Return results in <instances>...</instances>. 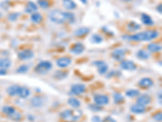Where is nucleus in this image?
<instances>
[{"label": "nucleus", "instance_id": "49530a36", "mask_svg": "<svg viewBox=\"0 0 162 122\" xmlns=\"http://www.w3.org/2000/svg\"><path fill=\"white\" fill-rule=\"evenodd\" d=\"M79 1H81V2H83V4H86L88 2V0H79Z\"/></svg>", "mask_w": 162, "mask_h": 122}, {"label": "nucleus", "instance_id": "4c0bfd02", "mask_svg": "<svg viewBox=\"0 0 162 122\" xmlns=\"http://www.w3.org/2000/svg\"><path fill=\"white\" fill-rule=\"evenodd\" d=\"M153 119L156 120V121H159L162 122V112H158L153 115Z\"/></svg>", "mask_w": 162, "mask_h": 122}, {"label": "nucleus", "instance_id": "5701e85b", "mask_svg": "<svg viewBox=\"0 0 162 122\" xmlns=\"http://www.w3.org/2000/svg\"><path fill=\"white\" fill-rule=\"evenodd\" d=\"M89 32H90V30H89L88 28H79V29H77V30L74 32V34L77 37H83L87 35L88 34H89Z\"/></svg>", "mask_w": 162, "mask_h": 122}, {"label": "nucleus", "instance_id": "f03ea898", "mask_svg": "<svg viewBox=\"0 0 162 122\" xmlns=\"http://www.w3.org/2000/svg\"><path fill=\"white\" fill-rule=\"evenodd\" d=\"M62 119L68 122H75L79 120V118L82 116V112L79 110H70L67 109L62 112L60 114Z\"/></svg>", "mask_w": 162, "mask_h": 122}, {"label": "nucleus", "instance_id": "423d86ee", "mask_svg": "<svg viewBox=\"0 0 162 122\" xmlns=\"http://www.w3.org/2000/svg\"><path fill=\"white\" fill-rule=\"evenodd\" d=\"M86 86L83 84H75L71 88V93L74 95H80L85 92Z\"/></svg>", "mask_w": 162, "mask_h": 122}, {"label": "nucleus", "instance_id": "4be33fe9", "mask_svg": "<svg viewBox=\"0 0 162 122\" xmlns=\"http://www.w3.org/2000/svg\"><path fill=\"white\" fill-rule=\"evenodd\" d=\"M147 48H148V50L149 51L154 53V52L160 51L162 50V46L160 45L159 43H152L148 44V47H147Z\"/></svg>", "mask_w": 162, "mask_h": 122}, {"label": "nucleus", "instance_id": "37998d69", "mask_svg": "<svg viewBox=\"0 0 162 122\" xmlns=\"http://www.w3.org/2000/svg\"><path fill=\"white\" fill-rule=\"evenodd\" d=\"M92 120H93V122H101V118H100L99 116H93V117H92Z\"/></svg>", "mask_w": 162, "mask_h": 122}, {"label": "nucleus", "instance_id": "a878e982", "mask_svg": "<svg viewBox=\"0 0 162 122\" xmlns=\"http://www.w3.org/2000/svg\"><path fill=\"white\" fill-rule=\"evenodd\" d=\"M140 28H141L140 25L137 24L135 21H131V22L127 25V29H128V30L130 32L137 31V30H140Z\"/></svg>", "mask_w": 162, "mask_h": 122}, {"label": "nucleus", "instance_id": "ea45409f", "mask_svg": "<svg viewBox=\"0 0 162 122\" xmlns=\"http://www.w3.org/2000/svg\"><path fill=\"white\" fill-rule=\"evenodd\" d=\"M89 108H90L91 110H92V111L97 112V111H101V109H102V107L99 106V105H97V104H96V105L91 104L90 106H89Z\"/></svg>", "mask_w": 162, "mask_h": 122}, {"label": "nucleus", "instance_id": "c03bdc74", "mask_svg": "<svg viewBox=\"0 0 162 122\" xmlns=\"http://www.w3.org/2000/svg\"><path fill=\"white\" fill-rule=\"evenodd\" d=\"M6 74H7V69L0 68V76H4Z\"/></svg>", "mask_w": 162, "mask_h": 122}, {"label": "nucleus", "instance_id": "a211bd4d", "mask_svg": "<svg viewBox=\"0 0 162 122\" xmlns=\"http://www.w3.org/2000/svg\"><path fill=\"white\" fill-rule=\"evenodd\" d=\"M130 110H131V112L135 113V114H142L146 111V108L144 106H142L140 104H136L135 105H132Z\"/></svg>", "mask_w": 162, "mask_h": 122}, {"label": "nucleus", "instance_id": "a19ab883", "mask_svg": "<svg viewBox=\"0 0 162 122\" xmlns=\"http://www.w3.org/2000/svg\"><path fill=\"white\" fill-rule=\"evenodd\" d=\"M101 122H117L115 119H114L111 116H106L103 119V120H101Z\"/></svg>", "mask_w": 162, "mask_h": 122}, {"label": "nucleus", "instance_id": "a18cd8bd", "mask_svg": "<svg viewBox=\"0 0 162 122\" xmlns=\"http://www.w3.org/2000/svg\"><path fill=\"white\" fill-rule=\"evenodd\" d=\"M157 97H158V99H159V100H162V91H161V92H160V93H158Z\"/></svg>", "mask_w": 162, "mask_h": 122}, {"label": "nucleus", "instance_id": "1a4fd4ad", "mask_svg": "<svg viewBox=\"0 0 162 122\" xmlns=\"http://www.w3.org/2000/svg\"><path fill=\"white\" fill-rule=\"evenodd\" d=\"M34 56V53L31 50H23L18 53V58L20 60H27L31 59Z\"/></svg>", "mask_w": 162, "mask_h": 122}, {"label": "nucleus", "instance_id": "0eeeda50", "mask_svg": "<svg viewBox=\"0 0 162 122\" xmlns=\"http://www.w3.org/2000/svg\"><path fill=\"white\" fill-rule=\"evenodd\" d=\"M122 69L126 71H135L136 69V64L131 60H123L120 63Z\"/></svg>", "mask_w": 162, "mask_h": 122}, {"label": "nucleus", "instance_id": "393cba45", "mask_svg": "<svg viewBox=\"0 0 162 122\" xmlns=\"http://www.w3.org/2000/svg\"><path fill=\"white\" fill-rule=\"evenodd\" d=\"M30 95V91L29 89L27 88V87H25V86H20V93H19V95L21 99H26Z\"/></svg>", "mask_w": 162, "mask_h": 122}, {"label": "nucleus", "instance_id": "473e14b6", "mask_svg": "<svg viewBox=\"0 0 162 122\" xmlns=\"http://www.w3.org/2000/svg\"><path fill=\"white\" fill-rule=\"evenodd\" d=\"M37 3H38V5L40 7L45 8V9L50 7V2L48 0H38Z\"/></svg>", "mask_w": 162, "mask_h": 122}, {"label": "nucleus", "instance_id": "20e7f679", "mask_svg": "<svg viewBox=\"0 0 162 122\" xmlns=\"http://www.w3.org/2000/svg\"><path fill=\"white\" fill-rule=\"evenodd\" d=\"M52 67H53V65H52V63L50 61H40V63L36 66L35 72H37L39 74H45L50 70H51Z\"/></svg>", "mask_w": 162, "mask_h": 122}, {"label": "nucleus", "instance_id": "58836bf2", "mask_svg": "<svg viewBox=\"0 0 162 122\" xmlns=\"http://www.w3.org/2000/svg\"><path fill=\"white\" fill-rule=\"evenodd\" d=\"M19 17V13H16V12H13V13H11L8 15V19L11 21H15L16 19Z\"/></svg>", "mask_w": 162, "mask_h": 122}, {"label": "nucleus", "instance_id": "cd10ccee", "mask_svg": "<svg viewBox=\"0 0 162 122\" xmlns=\"http://www.w3.org/2000/svg\"><path fill=\"white\" fill-rule=\"evenodd\" d=\"M43 20L42 16L40 15L38 12H35V13H33L31 16V20L33 23H36V24H40Z\"/></svg>", "mask_w": 162, "mask_h": 122}, {"label": "nucleus", "instance_id": "f3484780", "mask_svg": "<svg viewBox=\"0 0 162 122\" xmlns=\"http://www.w3.org/2000/svg\"><path fill=\"white\" fill-rule=\"evenodd\" d=\"M45 100L40 96H35L31 100V104L34 108H40L44 105Z\"/></svg>", "mask_w": 162, "mask_h": 122}, {"label": "nucleus", "instance_id": "e433bc0d", "mask_svg": "<svg viewBox=\"0 0 162 122\" xmlns=\"http://www.w3.org/2000/svg\"><path fill=\"white\" fill-rule=\"evenodd\" d=\"M68 76V74H67V72H57L56 74L54 75V77H56L57 79H63V78H65L66 77Z\"/></svg>", "mask_w": 162, "mask_h": 122}, {"label": "nucleus", "instance_id": "f8f14e48", "mask_svg": "<svg viewBox=\"0 0 162 122\" xmlns=\"http://www.w3.org/2000/svg\"><path fill=\"white\" fill-rule=\"evenodd\" d=\"M94 64L97 67V70H98V72L100 74H106L107 71H108V65L103 61H97V62H95Z\"/></svg>", "mask_w": 162, "mask_h": 122}, {"label": "nucleus", "instance_id": "4468645a", "mask_svg": "<svg viewBox=\"0 0 162 122\" xmlns=\"http://www.w3.org/2000/svg\"><path fill=\"white\" fill-rule=\"evenodd\" d=\"M140 20H141V21L143 22L144 25H148V26H151V25H154V21H153V20L148 14H142L141 16H140Z\"/></svg>", "mask_w": 162, "mask_h": 122}, {"label": "nucleus", "instance_id": "9d476101", "mask_svg": "<svg viewBox=\"0 0 162 122\" xmlns=\"http://www.w3.org/2000/svg\"><path fill=\"white\" fill-rule=\"evenodd\" d=\"M57 65L59 66V68H67L71 63V59L69 57H61L59 59H57L56 61Z\"/></svg>", "mask_w": 162, "mask_h": 122}, {"label": "nucleus", "instance_id": "72a5a7b5", "mask_svg": "<svg viewBox=\"0 0 162 122\" xmlns=\"http://www.w3.org/2000/svg\"><path fill=\"white\" fill-rule=\"evenodd\" d=\"M8 117H9L10 119H11L12 120H15V121H19V120L21 119V115H20L18 112L16 111L13 113V114H12V115H11L10 116H8Z\"/></svg>", "mask_w": 162, "mask_h": 122}, {"label": "nucleus", "instance_id": "f257e3e1", "mask_svg": "<svg viewBox=\"0 0 162 122\" xmlns=\"http://www.w3.org/2000/svg\"><path fill=\"white\" fill-rule=\"evenodd\" d=\"M160 35L159 32L154 30H147V31L140 32L138 34H132V35H125L123 36L124 39L129 41H136V42H143V41H151L154 40L158 38Z\"/></svg>", "mask_w": 162, "mask_h": 122}, {"label": "nucleus", "instance_id": "b1692460", "mask_svg": "<svg viewBox=\"0 0 162 122\" xmlns=\"http://www.w3.org/2000/svg\"><path fill=\"white\" fill-rule=\"evenodd\" d=\"M11 65V61L7 58H0V68L7 69Z\"/></svg>", "mask_w": 162, "mask_h": 122}, {"label": "nucleus", "instance_id": "2eb2a0df", "mask_svg": "<svg viewBox=\"0 0 162 122\" xmlns=\"http://www.w3.org/2000/svg\"><path fill=\"white\" fill-rule=\"evenodd\" d=\"M124 57H125V52L122 49H117V50L114 51L112 53V58L115 60L121 61L123 59Z\"/></svg>", "mask_w": 162, "mask_h": 122}, {"label": "nucleus", "instance_id": "ddd939ff", "mask_svg": "<svg viewBox=\"0 0 162 122\" xmlns=\"http://www.w3.org/2000/svg\"><path fill=\"white\" fill-rule=\"evenodd\" d=\"M84 49H85V47H84V46L82 43H75L71 48V51L75 55H79L81 53H83Z\"/></svg>", "mask_w": 162, "mask_h": 122}, {"label": "nucleus", "instance_id": "c9c22d12", "mask_svg": "<svg viewBox=\"0 0 162 122\" xmlns=\"http://www.w3.org/2000/svg\"><path fill=\"white\" fill-rule=\"evenodd\" d=\"M75 20V18L74 14L69 12V11H67V22L73 23Z\"/></svg>", "mask_w": 162, "mask_h": 122}, {"label": "nucleus", "instance_id": "bb28decb", "mask_svg": "<svg viewBox=\"0 0 162 122\" xmlns=\"http://www.w3.org/2000/svg\"><path fill=\"white\" fill-rule=\"evenodd\" d=\"M68 104L70 105L71 107H72L73 108H78L80 107V102L79 101V100H77L75 98H70L68 101Z\"/></svg>", "mask_w": 162, "mask_h": 122}, {"label": "nucleus", "instance_id": "c85d7f7f", "mask_svg": "<svg viewBox=\"0 0 162 122\" xmlns=\"http://www.w3.org/2000/svg\"><path fill=\"white\" fill-rule=\"evenodd\" d=\"M16 110L12 106H4L2 108V112L4 113L5 115H7V116H10L11 115H12Z\"/></svg>", "mask_w": 162, "mask_h": 122}, {"label": "nucleus", "instance_id": "79ce46f5", "mask_svg": "<svg viewBox=\"0 0 162 122\" xmlns=\"http://www.w3.org/2000/svg\"><path fill=\"white\" fill-rule=\"evenodd\" d=\"M156 11H157V12H159V13L162 14V2L161 3H160V4L157 5V7H156Z\"/></svg>", "mask_w": 162, "mask_h": 122}, {"label": "nucleus", "instance_id": "7c9ffc66", "mask_svg": "<svg viewBox=\"0 0 162 122\" xmlns=\"http://www.w3.org/2000/svg\"><path fill=\"white\" fill-rule=\"evenodd\" d=\"M113 97H114V100L115 104H121V103H122L124 101L123 96L120 93H114V95H113Z\"/></svg>", "mask_w": 162, "mask_h": 122}, {"label": "nucleus", "instance_id": "2f4dec72", "mask_svg": "<svg viewBox=\"0 0 162 122\" xmlns=\"http://www.w3.org/2000/svg\"><path fill=\"white\" fill-rule=\"evenodd\" d=\"M91 41L94 43H101L103 41V38L101 35H99V34H93L91 37Z\"/></svg>", "mask_w": 162, "mask_h": 122}, {"label": "nucleus", "instance_id": "aec40b11", "mask_svg": "<svg viewBox=\"0 0 162 122\" xmlns=\"http://www.w3.org/2000/svg\"><path fill=\"white\" fill-rule=\"evenodd\" d=\"M136 57L138 59H142V60H146L150 58V53L148 51H147L146 50H139L136 53Z\"/></svg>", "mask_w": 162, "mask_h": 122}, {"label": "nucleus", "instance_id": "c756f323", "mask_svg": "<svg viewBox=\"0 0 162 122\" xmlns=\"http://www.w3.org/2000/svg\"><path fill=\"white\" fill-rule=\"evenodd\" d=\"M140 94V91L138 90H135V89H131V90L126 91V95L129 98H135L136 96H139Z\"/></svg>", "mask_w": 162, "mask_h": 122}, {"label": "nucleus", "instance_id": "09e8293b", "mask_svg": "<svg viewBox=\"0 0 162 122\" xmlns=\"http://www.w3.org/2000/svg\"><path fill=\"white\" fill-rule=\"evenodd\" d=\"M0 100H1V96H0Z\"/></svg>", "mask_w": 162, "mask_h": 122}, {"label": "nucleus", "instance_id": "9b49d317", "mask_svg": "<svg viewBox=\"0 0 162 122\" xmlns=\"http://www.w3.org/2000/svg\"><path fill=\"white\" fill-rule=\"evenodd\" d=\"M152 101V98L149 96L148 95H139V97L137 99V104H140L142 106H147V105H148Z\"/></svg>", "mask_w": 162, "mask_h": 122}, {"label": "nucleus", "instance_id": "6e6552de", "mask_svg": "<svg viewBox=\"0 0 162 122\" xmlns=\"http://www.w3.org/2000/svg\"><path fill=\"white\" fill-rule=\"evenodd\" d=\"M138 85L143 89H148L154 85V82L150 77H143L138 82Z\"/></svg>", "mask_w": 162, "mask_h": 122}, {"label": "nucleus", "instance_id": "6ab92c4d", "mask_svg": "<svg viewBox=\"0 0 162 122\" xmlns=\"http://www.w3.org/2000/svg\"><path fill=\"white\" fill-rule=\"evenodd\" d=\"M63 7H65L66 9H68V11L75 9L77 7L76 3L73 0H63Z\"/></svg>", "mask_w": 162, "mask_h": 122}, {"label": "nucleus", "instance_id": "f704fd0d", "mask_svg": "<svg viewBox=\"0 0 162 122\" xmlns=\"http://www.w3.org/2000/svg\"><path fill=\"white\" fill-rule=\"evenodd\" d=\"M29 71V67L25 64H23V65H20L17 69H16V72L18 73H25Z\"/></svg>", "mask_w": 162, "mask_h": 122}, {"label": "nucleus", "instance_id": "de8ad7c7", "mask_svg": "<svg viewBox=\"0 0 162 122\" xmlns=\"http://www.w3.org/2000/svg\"><path fill=\"white\" fill-rule=\"evenodd\" d=\"M124 2H129V1H131V0H122Z\"/></svg>", "mask_w": 162, "mask_h": 122}, {"label": "nucleus", "instance_id": "7ed1b4c3", "mask_svg": "<svg viewBox=\"0 0 162 122\" xmlns=\"http://www.w3.org/2000/svg\"><path fill=\"white\" fill-rule=\"evenodd\" d=\"M50 20L55 24H64L67 22V11H63L60 10L52 11L49 15Z\"/></svg>", "mask_w": 162, "mask_h": 122}, {"label": "nucleus", "instance_id": "dca6fc26", "mask_svg": "<svg viewBox=\"0 0 162 122\" xmlns=\"http://www.w3.org/2000/svg\"><path fill=\"white\" fill-rule=\"evenodd\" d=\"M20 86L17 85H13V86H9L7 89V93L10 96H18L20 93Z\"/></svg>", "mask_w": 162, "mask_h": 122}, {"label": "nucleus", "instance_id": "39448f33", "mask_svg": "<svg viewBox=\"0 0 162 122\" xmlns=\"http://www.w3.org/2000/svg\"><path fill=\"white\" fill-rule=\"evenodd\" d=\"M94 103L99 106H104L110 103V98L105 95H96L93 98Z\"/></svg>", "mask_w": 162, "mask_h": 122}, {"label": "nucleus", "instance_id": "412c9836", "mask_svg": "<svg viewBox=\"0 0 162 122\" xmlns=\"http://www.w3.org/2000/svg\"><path fill=\"white\" fill-rule=\"evenodd\" d=\"M25 11L28 13H35L37 11V6L35 2L29 1L28 2L27 5H26V7H25Z\"/></svg>", "mask_w": 162, "mask_h": 122}]
</instances>
